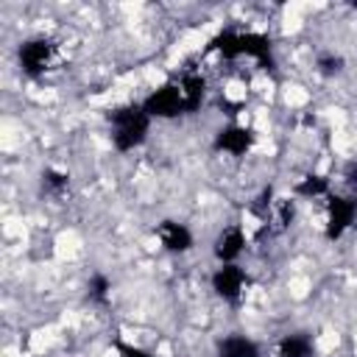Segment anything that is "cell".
Masks as SVG:
<instances>
[{
  "label": "cell",
  "mask_w": 357,
  "mask_h": 357,
  "mask_svg": "<svg viewBox=\"0 0 357 357\" xmlns=\"http://www.w3.org/2000/svg\"><path fill=\"white\" fill-rule=\"evenodd\" d=\"M151 117L142 106H123L112 112V142L117 151H134L145 142Z\"/></svg>",
  "instance_id": "1"
},
{
  "label": "cell",
  "mask_w": 357,
  "mask_h": 357,
  "mask_svg": "<svg viewBox=\"0 0 357 357\" xmlns=\"http://www.w3.org/2000/svg\"><path fill=\"white\" fill-rule=\"evenodd\" d=\"M53 61V45L47 39H28L20 47V67L28 75H42Z\"/></svg>",
  "instance_id": "4"
},
{
  "label": "cell",
  "mask_w": 357,
  "mask_h": 357,
  "mask_svg": "<svg viewBox=\"0 0 357 357\" xmlns=\"http://www.w3.org/2000/svg\"><path fill=\"white\" fill-rule=\"evenodd\" d=\"M276 357H312V343L304 335H284L276 343Z\"/></svg>",
  "instance_id": "12"
},
{
  "label": "cell",
  "mask_w": 357,
  "mask_h": 357,
  "mask_svg": "<svg viewBox=\"0 0 357 357\" xmlns=\"http://www.w3.org/2000/svg\"><path fill=\"white\" fill-rule=\"evenodd\" d=\"M240 56H251L259 64H271V39L265 33H240Z\"/></svg>",
  "instance_id": "9"
},
{
  "label": "cell",
  "mask_w": 357,
  "mask_h": 357,
  "mask_svg": "<svg viewBox=\"0 0 357 357\" xmlns=\"http://www.w3.org/2000/svg\"><path fill=\"white\" fill-rule=\"evenodd\" d=\"M42 178H45V184H47L50 190H64V187H67V173H61V170H56V167H47V170L42 173Z\"/></svg>",
  "instance_id": "18"
},
{
  "label": "cell",
  "mask_w": 357,
  "mask_h": 357,
  "mask_svg": "<svg viewBox=\"0 0 357 357\" xmlns=\"http://www.w3.org/2000/svg\"><path fill=\"white\" fill-rule=\"evenodd\" d=\"M245 273H243V268H237L234 262L231 265H220L218 271H215V276H212V290L220 296V298H226V301H237L240 296H243V290H245Z\"/></svg>",
  "instance_id": "5"
},
{
  "label": "cell",
  "mask_w": 357,
  "mask_h": 357,
  "mask_svg": "<svg viewBox=\"0 0 357 357\" xmlns=\"http://www.w3.org/2000/svg\"><path fill=\"white\" fill-rule=\"evenodd\" d=\"M326 190H329V181H326L324 176H315V173L298 178V184H296V192L304 195V198H318V195H324Z\"/></svg>",
  "instance_id": "14"
},
{
  "label": "cell",
  "mask_w": 357,
  "mask_h": 357,
  "mask_svg": "<svg viewBox=\"0 0 357 357\" xmlns=\"http://www.w3.org/2000/svg\"><path fill=\"white\" fill-rule=\"evenodd\" d=\"M251 145H254V131L245 128V126H226L215 137V148L223 151V153H231V156L248 153Z\"/></svg>",
  "instance_id": "6"
},
{
  "label": "cell",
  "mask_w": 357,
  "mask_h": 357,
  "mask_svg": "<svg viewBox=\"0 0 357 357\" xmlns=\"http://www.w3.org/2000/svg\"><path fill=\"white\" fill-rule=\"evenodd\" d=\"M109 290H112V282H109L103 273H95V276L89 279V296H92L95 301H106V298H109Z\"/></svg>",
  "instance_id": "15"
},
{
  "label": "cell",
  "mask_w": 357,
  "mask_h": 357,
  "mask_svg": "<svg viewBox=\"0 0 357 357\" xmlns=\"http://www.w3.org/2000/svg\"><path fill=\"white\" fill-rule=\"evenodd\" d=\"M354 215H357L354 201L332 195L329 204H326V237L329 240H340L346 234V229L354 223Z\"/></svg>",
  "instance_id": "3"
},
{
  "label": "cell",
  "mask_w": 357,
  "mask_h": 357,
  "mask_svg": "<svg viewBox=\"0 0 357 357\" xmlns=\"http://www.w3.org/2000/svg\"><path fill=\"white\" fill-rule=\"evenodd\" d=\"M245 248V234L240 226H229L223 229L218 237H215V257L223 262V265H231Z\"/></svg>",
  "instance_id": "8"
},
{
  "label": "cell",
  "mask_w": 357,
  "mask_h": 357,
  "mask_svg": "<svg viewBox=\"0 0 357 357\" xmlns=\"http://www.w3.org/2000/svg\"><path fill=\"white\" fill-rule=\"evenodd\" d=\"M212 47L223 56V59H237L240 56V33L237 31H223L212 39Z\"/></svg>",
  "instance_id": "13"
},
{
  "label": "cell",
  "mask_w": 357,
  "mask_h": 357,
  "mask_svg": "<svg viewBox=\"0 0 357 357\" xmlns=\"http://www.w3.org/2000/svg\"><path fill=\"white\" fill-rule=\"evenodd\" d=\"M117 357H153V354H148L145 349L131 346V343H117Z\"/></svg>",
  "instance_id": "19"
},
{
  "label": "cell",
  "mask_w": 357,
  "mask_h": 357,
  "mask_svg": "<svg viewBox=\"0 0 357 357\" xmlns=\"http://www.w3.org/2000/svg\"><path fill=\"white\" fill-rule=\"evenodd\" d=\"M218 357H259V349L254 340H248L243 335H229L220 340Z\"/></svg>",
  "instance_id": "11"
},
{
  "label": "cell",
  "mask_w": 357,
  "mask_h": 357,
  "mask_svg": "<svg viewBox=\"0 0 357 357\" xmlns=\"http://www.w3.org/2000/svg\"><path fill=\"white\" fill-rule=\"evenodd\" d=\"M354 209H357V198H354Z\"/></svg>",
  "instance_id": "21"
},
{
  "label": "cell",
  "mask_w": 357,
  "mask_h": 357,
  "mask_svg": "<svg viewBox=\"0 0 357 357\" xmlns=\"http://www.w3.org/2000/svg\"><path fill=\"white\" fill-rule=\"evenodd\" d=\"M340 70H343V59H340V56H321V59H318V73L335 75V73H340Z\"/></svg>",
  "instance_id": "17"
},
{
  "label": "cell",
  "mask_w": 357,
  "mask_h": 357,
  "mask_svg": "<svg viewBox=\"0 0 357 357\" xmlns=\"http://www.w3.org/2000/svg\"><path fill=\"white\" fill-rule=\"evenodd\" d=\"M178 86H181V95H184V112H195V109L204 103L206 81H204L201 75L190 73V75H184V78L178 81Z\"/></svg>",
  "instance_id": "10"
},
{
  "label": "cell",
  "mask_w": 357,
  "mask_h": 357,
  "mask_svg": "<svg viewBox=\"0 0 357 357\" xmlns=\"http://www.w3.org/2000/svg\"><path fill=\"white\" fill-rule=\"evenodd\" d=\"M349 181H351V184H357V165H351V167H349Z\"/></svg>",
  "instance_id": "20"
},
{
  "label": "cell",
  "mask_w": 357,
  "mask_h": 357,
  "mask_svg": "<svg viewBox=\"0 0 357 357\" xmlns=\"http://www.w3.org/2000/svg\"><path fill=\"white\" fill-rule=\"evenodd\" d=\"M293 215H296L293 201L290 198H279L276 201V220H279V226H290L293 223Z\"/></svg>",
  "instance_id": "16"
},
{
  "label": "cell",
  "mask_w": 357,
  "mask_h": 357,
  "mask_svg": "<svg viewBox=\"0 0 357 357\" xmlns=\"http://www.w3.org/2000/svg\"><path fill=\"white\" fill-rule=\"evenodd\" d=\"M156 237H159L162 248H167L173 254H184V251L192 248V231L184 223H176V220H162L156 226Z\"/></svg>",
  "instance_id": "7"
},
{
  "label": "cell",
  "mask_w": 357,
  "mask_h": 357,
  "mask_svg": "<svg viewBox=\"0 0 357 357\" xmlns=\"http://www.w3.org/2000/svg\"><path fill=\"white\" fill-rule=\"evenodd\" d=\"M142 109L148 112V117H176L184 112V95H181V86L178 84H165L159 89H153Z\"/></svg>",
  "instance_id": "2"
}]
</instances>
